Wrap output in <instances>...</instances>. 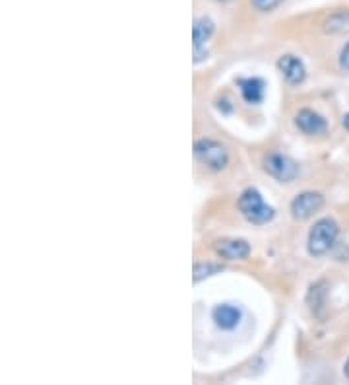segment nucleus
I'll return each mask as SVG.
<instances>
[{
	"instance_id": "20e7f679",
	"label": "nucleus",
	"mask_w": 349,
	"mask_h": 385,
	"mask_svg": "<svg viewBox=\"0 0 349 385\" xmlns=\"http://www.w3.org/2000/svg\"><path fill=\"white\" fill-rule=\"evenodd\" d=\"M264 169L270 173L271 178L278 179L281 183H289L299 176V166L297 162L285 154H270L264 160Z\"/></svg>"
},
{
	"instance_id": "0eeeda50",
	"label": "nucleus",
	"mask_w": 349,
	"mask_h": 385,
	"mask_svg": "<svg viewBox=\"0 0 349 385\" xmlns=\"http://www.w3.org/2000/svg\"><path fill=\"white\" fill-rule=\"evenodd\" d=\"M215 253L227 261H242L251 255V246L244 239H220L215 241Z\"/></svg>"
},
{
	"instance_id": "f8f14e48",
	"label": "nucleus",
	"mask_w": 349,
	"mask_h": 385,
	"mask_svg": "<svg viewBox=\"0 0 349 385\" xmlns=\"http://www.w3.org/2000/svg\"><path fill=\"white\" fill-rule=\"evenodd\" d=\"M349 28V10H336L330 14L324 22V31L326 33H341Z\"/></svg>"
},
{
	"instance_id": "f03ea898",
	"label": "nucleus",
	"mask_w": 349,
	"mask_h": 385,
	"mask_svg": "<svg viewBox=\"0 0 349 385\" xmlns=\"http://www.w3.org/2000/svg\"><path fill=\"white\" fill-rule=\"evenodd\" d=\"M239 210L251 224H268L274 218V208L264 203L256 189H247L239 197Z\"/></svg>"
},
{
	"instance_id": "dca6fc26",
	"label": "nucleus",
	"mask_w": 349,
	"mask_h": 385,
	"mask_svg": "<svg viewBox=\"0 0 349 385\" xmlns=\"http://www.w3.org/2000/svg\"><path fill=\"white\" fill-rule=\"evenodd\" d=\"M343 127H346L349 130V113H348V115H346V117H343Z\"/></svg>"
},
{
	"instance_id": "9b49d317",
	"label": "nucleus",
	"mask_w": 349,
	"mask_h": 385,
	"mask_svg": "<svg viewBox=\"0 0 349 385\" xmlns=\"http://www.w3.org/2000/svg\"><path fill=\"white\" fill-rule=\"evenodd\" d=\"M239 88H241V96L247 103H260L264 99L266 84L260 78H244L239 80Z\"/></svg>"
},
{
	"instance_id": "1a4fd4ad",
	"label": "nucleus",
	"mask_w": 349,
	"mask_h": 385,
	"mask_svg": "<svg viewBox=\"0 0 349 385\" xmlns=\"http://www.w3.org/2000/svg\"><path fill=\"white\" fill-rule=\"evenodd\" d=\"M278 69L281 70L283 78L287 80L289 84L297 86L301 84L305 76H307V70H305V65L303 60L297 59L295 55H283L280 60H278Z\"/></svg>"
},
{
	"instance_id": "4468645a",
	"label": "nucleus",
	"mask_w": 349,
	"mask_h": 385,
	"mask_svg": "<svg viewBox=\"0 0 349 385\" xmlns=\"http://www.w3.org/2000/svg\"><path fill=\"white\" fill-rule=\"evenodd\" d=\"M283 0H251L252 8H256L258 12H271L274 8H278Z\"/></svg>"
},
{
	"instance_id": "f257e3e1",
	"label": "nucleus",
	"mask_w": 349,
	"mask_h": 385,
	"mask_svg": "<svg viewBox=\"0 0 349 385\" xmlns=\"http://www.w3.org/2000/svg\"><path fill=\"white\" fill-rule=\"evenodd\" d=\"M339 236L338 224L332 218H320L319 222H314V226L309 232V253L312 257L326 255L332 247L336 246V239Z\"/></svg>"
},
{
	"instance_id": "9d476101",
	"label": "nucleus",
	"mask_w": 349,
	"mask_h": 385,
	"mask_svg": "<svg viewBox=\"0 0 349 385\" xmlns=\"http://www.w3.org/2000/svg\"><path fill=\"white\" fill-rule=\"evenodd\" d=\"M213 321L215 325L223 329V331H231L235 327L241 323V309L235 307L233 304H222V306H215L212 311Z\"/></svg>"
},
{
	"instance_id": "ddd939ff",
	"label": "nucleus",
	"mask_w": 349,
	"mask_h": 385,
	"mask_svg": "<svg viewBox=\"0 0 349 385\" xmlns=\"http://www.w3.org/2000/svg\"><path fill=\"white\" fill-rule=\"evenodd\" d=\"M222 265H213V263H196L194 265V282H200L204 278L213 277L217 273H222Z\"/></svg>"
},
{
	"instance_id": "a211bd4d",
	"label": "nucleus",
	"mask_w": 349,
	"mask_h": 385,
	"mask_svg": "<svg viewBox=\"0 0 349 385\" xmlns=\"http://www.w3.org/2000/svg\"><path fill=\"white\" fill-rule=\"evenodd\" d=\"M215 2H229V0H215Z\"/></svg>"
},
{
	"instance_id": "7ed1b4c3",
	"label": "nucleus",
	"mask_w": 349,
	"mask_h": 385,
	"mask_svg": "<svg viewBox=\"0 0 349 385\" xmlns=\"http://www.w3.org/2000/svg\"><path fill=\"white\" fill-rule=\"evenodd\" d=\"M194 156H196V160H198L200 164L208 166L210 169H215V171L225 168L227 162H229V154H227L225 146H223L222 142L212 139L198 140V142L194 144Z\"/></svg>"
},
{
	"instance_id": "423d86ee",
	"label": "nucleus",
	"mask_w": 349,
	"mask_h": 385,
	"mask_svg": "<svg viewBox=\"0 0 349 385\" xmlns=\"http://www.w3.org/2000/svg\"><path fill=\"white\" fill-rule=\"evenodd\" d=\"M213 33V22L210 18H196L193 26V40H194V62H200L208 51L204 49L208 40Z\"/></svg>"
},
{
	"instance_id": "2eb2a0df",
	"label": "nucleus",
	"mask_w": 349,
	"mask_h": 385,
	"mask_svg": "<svg viewBox=\"0 0 349 385\" xmlns=\"http://www.w3.org/2000/svg\"><path fill=\"white\" fill-rule=\"evenodd\" d=\"M339 67L343 70H349V41L346 43V47L341 49V55H339Z\"/></svg>"
},
{
	"instance_id": "6e6552de",
	"label": "nucleus",
	"mask_w": 349,
	"mask_h": 385,
	"mask_svg": "<svg viewBox=\"0 0 349 385\" xmlns=\"http://www.w3.org/2000/svg\"><path fill=\"white\" fill-rule=\"evenodd\" d=\"M295 125L299 128L301 132H305V135H310V137H314V135H322V132H326V119L320 117L316 111H312V109H301L299 113H297V117H295Z\"/></svg>"
},
{
	"instance_id": "39448f33",
	"label": "nucleus",
	"mask_w": 349,
	"mask_h": 385,
	"mask_svg": "<svg viewBox=\"0 0 349 385\" xmlns=\"http://www.w3.org/2000/svg\"><path fill=\"white\" fill-rule=\"evenodd\" d=\"M324 207V197L314 191H305L291 200V216L295 220H307Z\"/></svg>"
},
{
	"instance_id": "f3484780",
	"label": "nucleus",
	"mask_w": 349,
	"mask_h": 385,
	"mask_svg": "<svg viewBox=\"0 0 349 385\" xmlns=\"http://www.w3.org/2000/svg\"><path fill=\"white\" fill-rule=\"evenodd\" d=\"M343 372H346V377H348V379H349V360H348V362H346V368H343Z\"/></svg>"
}]
</instances>
